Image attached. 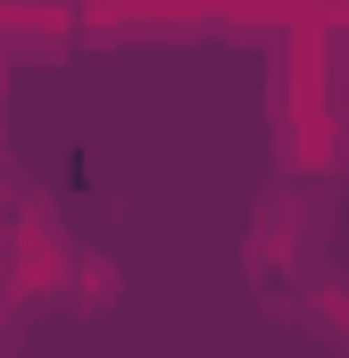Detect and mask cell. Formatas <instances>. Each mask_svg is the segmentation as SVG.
I'll return each mask as SVG.
<instances>
[{"label":"cell","mask_w":349,"mask_h":358,"mask_svg":"<svg viewBox=\"0 0 349 358\" xmlns=\"http://www.w3.org/2000/svg\"><path fill=\"white\" fill-rule=\"evenodd\" d=\"M299 325H308V342H316V350L349 358V275H316V283H308Z\"/></svg>","instance_id":"4"},{"label":"cell","mask_w":349,"mask_h":358,"mask_svg":"<svg viewBox=\"0 0 349 358\" xmlns=\"http://www.w3.org/2000/svg\"><path fill=\"white\" fill-rule=\"evenodd\" d=\"M34 292H17L8 275H0V358H17V342H25V325H34Z\"/></svg>","instance_id":"6"},{"label":"cell","mask_w":349,"mask_h":358,"mask_svg":"<svg viewBox=\"0 0 349 358\" xmlns=\"http://www.w3.org/2000/svg\"><path fill=\"white\" fill-rule=\"evenodd\" d=\"M316 242H325V200H308V192H266L258 225H250V242H242V259H250L258 283H283L291 267H308Z\"/></svg>","instance_id":"3"},{"label":"cell","mask_w":349,"mask_h":358,"mask_svg":"<svg viewBox=\"0 0 349 358\" xmlns=\"http://www.w3.org/2000/svg\"><path fill=\"white\" fill-rule=\"evenodd\" d=\"M108 292H117V267H108L100 250H75V267H67V292H59V300H67V308H100Z\"/></svg>","instance_id":"5"},{"label":"cell","mask_w":349,"mask_h":358,"mask_svg":"<svg viewBox=\"0 0 349 358\" xmlns=\"http://www.w3.org/2000/svg\"><path fill=\"white\" fill-rule=\"evenodd\" d=\"M274 142L291 176L349 167V100H341V42L325 25H291L274 50Z\"/></svg>","instance_id":"1"},{"label":"cell","mask_w":349,"mask_h":358,"mask_svg":"<svg viewBox=\"0 0 349 358\" xmlns=\"http://www.w3.org/2000/svg\"><path fill=\"white\" fill-rule=\"evenodd\" d=\"M75 234L50 217V200L25 176H0V275L34 300H59L67 292V267H75Z\"/></svg>","instance_id":"2"}]
</instances>
